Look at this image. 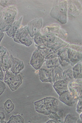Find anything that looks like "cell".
Masks as SVG:
<instances>
[{"label":"cell","mask_w":82,"mask_h":123,"mask_svg":"<svg viewBox=\"0 0 82 123\" xmlns=\"http://www.w3.org/2000/svg\"><path fill=\"white\" fill-rule=\"evenodd\" d=\"M18 11L15 5L6 7H0V30L7 31L14 22Z\"/></svg>","instance_id":"6da1fadb"},{"label":"cell","mask_w":82,"mask_h":123,"mask_svg":"<svg viewBox=\"0 0 82 123\" xmlns=\"http://www.w3.org/2000/svg\"><path fill=\"white\" fill-rule=\"evenodd\" d=\"M68 88L70 95L76 101L82 97V79L70 82L68 84Z\"/></svg>","instance_id":"7a4b0ae2"},{"label":"cell","mask_w":82,"mask_h":123,"mask_svg":"<svg viewBox=\"0 0 82 123\" xmlns=\"http://www.w3.org/2000/svg\"><path fill=\"white\" fill-rule=\"evenodd\" d=\"M58 3L57 5L54 7L57 9L58 15L55 18L59 20L63 24L66 23L67 11V2L66 1H61Z\"/></svg>","instance_id":"3957f363"},{"label":"cell","mask_w":82,"mask_h":123,"mask_svg":"<svg viewBox=\"0 0 82 123\" xmlns=\"http://www.w3.org/2000/svg\"><path fill=\"white\" fill-rule=\"evenodd\" d=\"M46 60L43 55L37 49L32 54L30 64L36 70L40 69Z\"/></svg>","instance_id":"277c9868"},{"label":"cell","mask_w":82,"mask_h":123,"mask_svg":"<svg viewBox=\"0 0 82 123\" xmlns=\"http://www.w3.org/2000/svg\"><path fill=\"white\" fill-rule=\"evenodd\" d=\"M43 25V20L41 18H36L28 23L27 27L31 37L34 36L39 32Z\"/></svg>","instance_id":"5b68a950"},{"label":"cell","mask_w":82,"mask_h":123,"mask_svg":"<svg viewBox=\"0 0 82 123\" xmlns=\"http://www.w3.org/2000/svg\"><path fill=\"white\" fill-rule=\"evenodd\" d=\"M12 65L11 68V71L13 74H19L25 68V64L23 61L13 57L12 55L10 56Z\"/></svg>","instance_id":"8992f818"},{"label":"cell","mask_w":82,"mask_h":123,"mask_svg":"<svg viewBox=\"0 0 82 123\" xmlns=\"http://www.w3.org/2000/svg\"><path fill=\"white\" fill-rule=\"evenodd\" d=\"M53 68L39 69V79L42 82L53 84Z\"/></svg>","instance_id":"52a82bcc"},{"label":"cell","mask_w":82,"mask_h":123,"mask_svg":"<svg viewBox=\"0 0 82 123\" xmlns=\"http://www.w3.org/2000/svg\"><path fill=\"white\" fill-rule=\"evenodd\" d=\"M68 57L69 64L73 66L82 61V53L68 48Z\"/></svg>","instance_id":"ba28073f"},{"label":"cell","mask_w":82,"mask_h":123,"mask_svg":"<svg viewBox=\"0 0 82 123\" xmlns=\"http://www.w3.org/2000/svg\"><path fill=\"white\" fill-rule=\"evenodd\" d=\"M45 103L48 111L51 113H55L58 111L59 101L57 99L53 97L45 98Z\"/></svg>","instance_id":"9c48e42d"},{"label":"cell","mask_w":82,"mask_h":123,"mask_svg":"<svg viewBox=\"0 0 82 123\" xmlns=\"http://www.w3.org/2000/svg\"><path fill=\"white\" fill-rule=\"evenodd\" d=\"M68 83L64 80L58 81L53 83V86L59 95L66 91H69Z\"/></svg>","instance_id":"30bf717a"},{"label":"cell","mask_w":82,"mask_h":123,"mask_svg":"<svg viewBox=\"0 0 82 123\" xmlns=\"http://www.w3.org/2000/svg\"><path fill=\"white\" fill-rule=\"evenodd\" d=\"M45 98L35 102L34 104L36 110L38 113L45 115H50V113L48 111L45 103Z\"/></svg>","instance_id":"8fae6325"},{"label":"cell","mask_w":82,"mask_h":123,"mask_svg":"<svg viewBox=\"0 0 82 123\" xmlns=\"http://www.w3.org/2000/svg\"><path fill=\"white\" fill-rule=\"evenodd\" d=\"M59 99L62 102L69 106H73L76 102L70 95L69 91L62 93L59 95Z\"/></svg>","instance_id":"7c38bea8"},{"label":"cell","mask_w":82,"mask_h":123,"mask_svg":"<svg viewBox=\"0 0 82 123\" xmlns=\"http://www.w3.org/2000/svg\"><path fill=\"white\" fill-rule=\"evenodd\" d=\"M23 17H21L19 19L14 21L8 30L6 31V33L8 36L13 38L15 35L16 32L20 28L21 24Z\"/></svg>","instance_id":"4fadbf2b"},{"label":"cell","mask_w":82,"mask_h":123,"mask_svg":"<svg viewBox=\"0 0 82 123\" xmlns=\"http://www.w3.org/2000/svg\"><path fill=\"white\" fill-rule=\"evenodd\" d=\"M68 46L62 50H59L57 53L58 59L60 64L63 66L64 63L65 65L69 64V61L68 57Z\"/></svg>","instance_id":"5bb4252c"},{"label":"cell","mask_w":82,"mask_h":123,"mask_svg":"<svg viewBox=\"0 0 82 123\" xmlns=\"http://www.w3.org/2000/svg\"><path fill=\"white\" fill-rule=\"evenodd\" d=\"M22 84L21 76L19 74L15 75L10 84L8 86L12 91H14L17 90Z\"/></svg>","instance_id":"9a60e30c"},{"label":"cell","mask_w":82,"mask_h":123,"mask_svg":"<svg viewBox=\"0 0 82 123\" xmlns=\"http://www.w3.org/2000/svg\"><path fill=\"white\" fill-rule=\"evenodd\" d=\"M11 65L12 63L10 59L9 53L7 51L3 57L0 66L4 71L6 72L8 71L11 68Z\"/></svg>","instance_id":"2e32d148"},{"label":"cell","mask_w":82,"mask_h":123,"mask_svg":"<svg viewBox=\"0 0 82 123\" xmlns=\"http://www.w3.org/2000/svg\"><path fill=\"white\" fill-rule=\"evenodd\" d=\"M63 69L59 66H57L53 68V84L58 81L63 80Z\"/></svg>","instance_id":"e0dca14e"},{"label":"cell","mask_w":82,"mask_h":123,"mask_svg":"<svg viewBox=\"0 0 82 123\" xmlns=\"http://www.w3.org/2000/svg\"><path fill=\"white\" fill-rule=\"evenodd\" d=\"M57 38L54 34L49 32L42 36V41L43 44L47 47L49 45L53 43Z\"/></svg>","instance_id":"ac0fdd59"},{"label":"cell","mask_w":82,"mask_h":123,"mask_svg":"<svg viewBox=\"0 0 82 123\" xmlns=\"http://www.w3.org/2000/svg\"><path fill=\"white\" fill-rule=\"evenodd\" d=\"M73 76L74 79H82V62H81L75 64L73 68Z\"/></svg>","instance_id":"d6986e66"},{"label":"cell","mask_w":82,"mask_h":123,"mask_svg":"<svg viewBox=\"0 0 82 123\" xmlns=\"http://www.w3.org/2000/svg\"><path fill=\"white\" fill-rule=\"evenodd\" d=\"M50 118L54 120L57 123H64L63 112L62 111L57 112L55 113H51L48 115Z\"/></svg>","instance_id":"ffe728a7"},{"label":"cell","mask_w":82,"mask_h":123,"mask_svg":"<svg viewBox=\"0 0 82 123\" xmlns=\"http://www.w3.org/2000/svg\"><path fill=\"white\" fill-rule=\"evenodd\" d=\"M29 34V31L27 26L20 28L16 32L14 38L19 39V38L27 37ZM13 37V38H14Z\"/></svg>","instance_id":"44dd1931"},{"label":"cell","mask_w":82,"mask_h":123,"mask_svg":"<svg viewBox=\"0 0 82 123\" xmlns=\"http://www.w3.org/2000/svg\"><path fill=\"white\" fill-rule=\"evenodd\" d=\"M63 80L68 83L74 80L73 70L70 68L63 71Z\"/></svg>","instance_id":"7402d4cb"},{"label":"cell","mask_w":82,"mask_h":123,"mask_svg":"<svg viewBox=\"0 0 82 123\" xmlns=\"http://www.w3.org/2000/svg\"><path fill=\"white\" fill-rule=\"evenodd\" d=\"M77 7L74 4L73 2H69L68 5V11L69 14L73 17H76L80 14L79 11L78 10Z\"/></svg>","instance_id":"603a6c76"},{"label":"cell","mask_w":82,"mask_h":123,"mask_svg":"<svg viewBox=\"0 0 82 123\" xmlns=\"http://www.w3.org/2000/svg\"><path fill=\"white\" fill-rule=\"evenodd\" d=\"M15 42L20 44L24 45L26 46L29 47L32 44V41L28 38L27 37H23L19 39H17L15 38H13Z\"/></svg>","instance_id":"cb8c5ba5"},{"label":"cell","mask_w":82,"mask_h":123,"mask_svg":"<svg viewBox=\"0 0 82 123\" xmlns=\"http://www.w3.org/2000/svg\"><path fill=\"white\" fill-rule=\"evenodd\" d=\"M46 62V66L48 68H53L60 65L58 57L47 59Z\"/></svg>","instance_id":"d4e9b609"},{"label":"cell","mask_w":82,"mask_h":123,"mask_svg":"<svg viewBox=\"0 0 82 123\" xmlns=\"http://www.w3.org/2000/svg\"><path fill=\"white\" fill-rule=\"evenodd\" d=\"M4 108L7 114L10 113L14 109V105L10 99L7 100L4 104Z\"/></svg>","instance_id":"484cf974"},{"label":"cell","mask_w":82,"mask_h":123,"mask_svg":"<svg viewBox=\"0 0 82 123\" xmlns=\"http://www.w3.org/2000/svg\"><path fill=\"white\" fill-rule=\"evenodd\" d=\"M24 119L21 115H12L9 118V120L7 122V123H24Z\"/></svg>","instance_id":"4316f807"},{"label":"cell","mask_w":82,"mask_h":123,"mask_svg":"<svg viewBox=\"0 0 82 123\" xmlns=\"http://www.w3.org/2000/svg\"><path fill=\"white\" fill-rule=\"evenodd\" d=\"M15 74L12 72L8 71H6L5 74L4 82L6 83L7 85L10 84L11 82L13 80Z\"/></svg>","instance_id":"83f0119b"},{"label":"cell","mask_w":82,"mask_h":123,"mask_svg":"<svg viewBox=\"0 0 82 123\" xmlns=\"http://www.w3.org/2000/svg\"><path fill=\"white\" fill-rule=\"evenodd\" d=\"M77 120L78 118L76 117L73 116L71 114H68L64 119V123H76Z\"/></svg>","instance_id":"f1b7e54d"},{"label":"cell","mask_w":82,"mask_h":123,"mask_svg":"<svg viewBox=\"0 0 82 123\" xmlns=\"http://www.w3.org/2000/svg\"><path fill=\"white\" fill-rule=\"evenodd\" d=\"M16 1L12 0H0V4L2 7H6L9 6L14 5L15 4Z\"/></svg>","instance_id":"f546056e"},{"label":"cell","mask_w":82,"mask_h":123,"mask_svg":"<svg viewBox=\"0 0 82 123\" xmlns=\"http://www.w3.org/2000/svg\"><path fill=\"white\" fill-rule=\"evenodd\" d=\"M42 35L40 33L38 32L35 36L34 38L35 43L38 45L43 44L42 41Z\"/></svg>","instance_id":"4dcf8cb0"},{"label":"cell","mask_w":82,"mask_h":123,"mask_svg":"<svg viewBox=\"0 0 82 123\" xmlns=\"http://www.w3.org/2000/svg\"><path fill=\"white\" fill-rule=\"evenodd\" d=\"M6 48L2 46H0V64L2 62V58L7 51Z\"/></svg>","instance_id":"1f68e13d"},{"label":"cell","mask_w":82,"mask_h":123,"mask_svg":"<svg viewBox=\"0 0 82 123\" xmlns=\"http://www.w3.org/2000/svg\"><path fill=\"white\" fill-rule=\"evenodd\" d=\"M79 101L77 104L76 108L77 112L79 114H81L82 113V97H81L79 99Z\"/></svg>","instance_id":"d6a6232c"},{"label":"cell","mask_w":82,"mask_h":123,"mask_svg":"<svg viewBox=\"0 0 82 123\" xmlns=\"http://www.w3.org/2000/svg\"><path fill=\"white\" fill-rule=\"evenodd\" d=\"M6 88V84L4 82L0 80V96L4 92Z\"/></svg>","instance_id":"836d02e7"},{"label":"cell","mask_w":82,"mask_h":123,"mask_svg":"<svg viewBox=\"0 0 82 123\" xmlns=\"http://www.w3.org/2000/svg\"><path fill=\"white\" fill-rule=\"evenodd\" d=\"M5 119V116L4 113L0 111V123H7L4 120Z\"/></svg>","instance_id":"e575fe53"},{"label":"cell","mask_w":82,"mask_h":123,"mask_svg":"<svg viewBox=\"0 0 82 123\" xmlns=\"http://www.w3.org/2000/svg\"><path fill=\"white\" fill-rule=\"evenodd\" d=\"M5 72L0 66V80H2L5 76Z\"/></svg>","instance_id":"d590c367"},{"label":"cell","mask_w":82,"mask_h":123,"mask_svg":"<svg viewBox=\"0 0 82 123\" xmlns=\"http://www.w3.org/2000/svg\"><path fill=\"white\" fill-rule=\"evenodd\" d=\"M4 32H2V31L0 30V43L1 41H2V38L4 37Z\"/></svg>","instance_id":"8d00e7d4"},{"label":"cell","mask_w":82,"mask_h":123,"mask_svg":"<svg viewBox=\"0 0 82 123\" xmlns=\"http://www.w3.org/2000/svg\"><path fill=\"white\" fill-rule=\"evenodd\" d=\"M46 123H57L55 121H54V120H49V121L47 122Z\"/></svg>","instance_id":"74e56055"},{"label":"cell","mask_w":82,"mask_h":123,"mask_svg":"<svg viewBox=\"0 0 82 123\" xmlns=\"http://www.w3.org/2000/svg\"><path fill=\"white\" fill-rule=\"evenodd\" d=\"M80 117L81 120H82V113L80 114Z\"/></svg>","instance_id":"f35d334b"},{"label":"cell","mask_w":82,"mask_h":123,"mask_svg":"<svg viewBox=\"0 0 82 123\" xmlns=\"http://www.w3.org/2000/svg\"></svg>","instance_id":"ab89813d"}]
</instances>
